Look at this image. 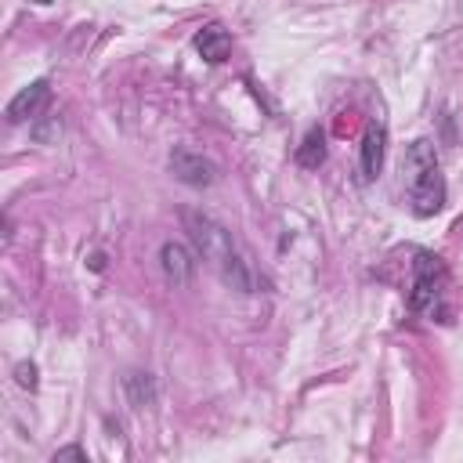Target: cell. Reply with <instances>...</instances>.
<instances>
[{"instance_id": "cell-5", "label": "cell", "mask_w": 463, "mask_h": 463, "mask_svg": "<svg viewBox=\"0 0 463 463\" xmlns=\"http://www.w3.org/2000/svg\"><path fill=\"white\" fill-rule=\"evenodd\" d=\"M47 105H51V83L47 80H33L29 87H22L7 101V123H36Z\"/></svg>"}, {"instance_id": "cell-2", "label": "cell", "mask_w": 463, "mask_h": 463, "mask_svg": "<svg viewBox=\"0 0 463 463\" xmlns=\"http://www.w3.org/2000/svg\"><path fill=\"white\" fill-rule=\"evenodd\" d=\"M402 181H405V199L409 210L416 217H434L445 206V174L438 163V148L430 137H416L412 145H405L402 156Z\"/></svg>"}, {"instance_id": "cell-9", "label": "cell", "mask_w": 463, "mask_h": 463, "mask_svg": "<svg viewBox=\"0 0 463 463\" xmlns=\"http://www.w3.org/2000/svg\"><path fill=\"white\" fill-rule=\"evenodd\" d=\"M297 163H300L304 170H318V166L326 163V134H322V127H311V130L304 134V141H300V148H297Z\"/></svg>"}, {"instance_id": "cell-1", "label": "cell", "mask_w": 463, "mask_h": 463, "mask_svg": "<svg viewBox=\"0 0 463 463\" xmlns=\"http://www.w3.org/2000/svg\"><path fill=\"white\" fill-rule=\"evenodd\" d=\"M181 228L188 235L192 250L221 275L224 286H232L235 293H257V271H253V264L246 260V253L239 250V242L232 239V232L217 217L184 206L181 210Z\"/></svg>"}, {"instance_id": "cell-7", "label": "cell", "mask_w": 463, "mask_h": 463, "mask_svg": "<svg viewBox=\"0 0 463 463\" xmlns=\"http://www.w3.org/2000/svg\"><path fill=\"white\" fill-rule=\"evenodd\" d=\"M159 264H163V275H166L174 286H184V282H192V275H195V257H192V250L181 246V242H163V246H159Z\"/></svg>"}, {"instance_id": "cell-4", "label": "cell", "mask_w": 463, "mask_h": 463, "mask_svg": "<svg viewBox=\"0 0 463 463\" xmlns=\"http://www.w3.org/2000/svg\"><path fill=\"white\" fill-rule=\"evenodd\" d=\"M170 174L188 184V188H210L217 181V163L206 159L203 152H192V148H174L170 152Z\"/></svg>"}, {"instance_id": "cell-13", "label": "cell", "mask_w": 463, "mask_h": 463, "mask_svg": "<svg viewBox=\"0 0 463 463\" xmlns=\"http://www.w3.org/2000/svg\"><path fill=\"white\" fill-rule=\"evenodd\" d=\"M33 4H40V7H47V4H54V0H33Z\"/></svg>"}, {"instance_id": "cell-3", "label": "cell", "mask_w": 463, "mask_h": 463, "mask_svg": "<svg viewBox=\"0 0 463 463\" xmlns=\"http://www.w3.org/2000/svg\"><path fill=\"white\" fill-rule=\"evenodd\" d=\"M445 286H449V271L441 264V257L420 250L412 260V286H409V307L423 318H438L441 304H445Z\"/></svg>"}, {"instance_id": "cell-8", "label": "cell", "mask_w": 463, "mask_h": 463, "mask_svg": "<svg viewBox=\"0 0 463 463\" xmlns=\"http://www.w3.org/2000/svg\"><path fill=\"white\" fill-rule=\"evenodd\" d=\"M195 51H199V58H203V61L221 65V61L232 54V36H228V29H224V25H217V22L203 25V29L195 33Z\"/></svg>"}, {"instance_id": "cell-6", "label": "cell", "mask_w": 463, "mask_h": 463, "mask_svg": "<svg viewBox=\"0 0 463 463\" xmlns=\"http://www.w3.org/2000/svg\"><path fill=\"white\" fill-rule=\"evenodd\" d=\"M383 156H387V127L373 119V123L365 127V134H362V145H358V170H362V181L380 177Z\"/></svg>"}, {"instance_id": "cell-12", "label": "cell", "mask_w": 463, "mask_h": 463, "mask_svg": "<svg viewBox=\"0 0 463 463\" xmlns=\"http://www.w3.org/2000/svg\"><path fill=\"white\" fill-rule=\"evenodd\" d=\"M58 459H87V449H83V445H65V449L54 452V463H58Z\"/></svg>"}, {"instance_id": "cell-10", "label": "cell", "mask_w": 463, "mask_h": 463, "mask_svg": "<svg viewBox=\"0 0 463 463\" xmlns=\"http://www.w3.org/2000/svg\"><path fill=\"white\" fill-rule=\"evenodd\" d=\"M123 391H127V402L134 409H145L156 402V380L148 373H127L123 376Z\"/></svg>"}, {"instance_id": "cell-11", "label": "cell", "mask_w": 463, "mask_h": 463, "mask_svg": "<svg viewBox=\"0 0 463 463\" xmlns=\"http://www.w3.org/2000/svg\"><path fill=\"white\" fill-rule=\"evenodd\" d=\"M14 380H18V387H25V391H36V387H40V376H36V362H18V365H14Z\"/></svg>"}]
</instances>
